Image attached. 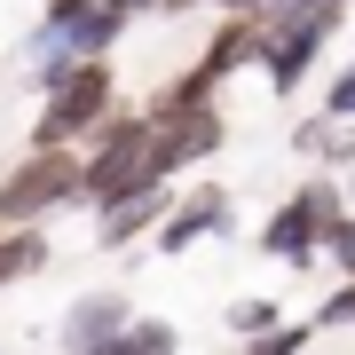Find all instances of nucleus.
<instances>
[{
    "label": "nucleus",
    "instance_id": "7",
    "mask_svg": "<svg viewBox=\"0 0 355 355\" xmlns=\"http://www.w3.org/2000/svg\"><path fill=\"white\" fill-rule=\"evenodd\" d=\"M214 229H229V198L205 182V190H190L174 214H158V253H190V245L214 237Z\"/></svg>",
    "mask_w": 355,
    "mask_h": 355
},
{
    "label": "nucleus",
    "instance_id": "12",
    "mask_svg": "<svg viewBox=\"0 0 355 355\" xmlns=\"http://www.w3.org/2000/svg\"><path fill=\"white\" fill-rule=\"evenodd\" d=\"M316 253H331V268H340V277H355V214H331V229H324Z\"/></svg>",
    "mask_w": 355,
    "mask_h": 355
},
{
    "label": "nucleus",
    "instance_id": "4",
    "mask_svg": "<svg viewBox=\"0 0 355 355\" xmlns=\"http://www.w3.org/2000/svg\"><path fill=\"white\" fill-rule=\"evenodd\" d=\"M79 198V150H24L0 174V221L8 229H32L40 214Z\"/></svg>",
    "mask_w": 355,
    "mask_h": 355
},
{
    "label": "nucleus",
    "instance_id": "19",
    "mask_svg": "<svg viewBox=\"0 0 355 355\" xmlns=\"http://www.w3.org/2000/svg\"><path fill=\"white\" fill-rule=\"evenodd\" d=\"M340 8H355V0H340Z\"/></svg>",
    "mask_w": 355,
    "mask_h": 355
},
{
    "label": "nucleus",
    "instance_id": "10",
    "mask_svg": "<svg viewBox=\"0 0 355 355\" xmlns=\"http://www.w3.org/2000/svg\"><path fill=\"white\" fill-rule=\"evenodd\" d=\"M103 355H182V331L158 324V316H127V324H119V340L103 347Z\"/></svg>",
    "mask_w": 355,
    "mask_h": 355
},
{
    "label": "nucleus",
    "instance_id": "3",
    "mask_svg": "<svg viewBox=\"0 0 355 355\" xmlns=\"http://www.w3.org/2000/svg\"><path fill=\"white\" fill-rule=\"evenodd\" d=\"M347 24L340 0H324V8H300V16H261V55L253 64L268 71V87H300L308 71H316V55L331 48V32Z\"/></svg>",
    "mask_w": 355,
    "mask_h": 355
},
{
    "label": "nucleus",
    "instance_id": "5",
    "mask_svg": "<svg viewBox=\"0 0 355 355\" xmlns=\"http://www.w3.org/2000/svg\"><path fill=\"white\" fill-rule=\"evenodd\" d=\"M331 214H347L340 190H331V182H300V190H292L277 214H268L261 253L284 261V268H308V261H316V245H324V229H331Z\"/></svg>",
    "mask_w": 355,
    "mask_h": 355
},
{
    "label": "nucleus",
    "instance_id": "18",
    "mask_svg": "<svg viewBox=\"0 0 355 355\" xmlns=\"http://www.w3.org/2000/svg\"><path fill=\"white\" fill-rule=\"evenodd\" d=\"M71 8H87V0H48V16H71Z\"/></svg>",
    "mask_w": 355,
    "mask_h": 355
},
{
    "label": "nucleus",
    "instance_id": "16",
    "mask_svg": "<svg viewBox=\"0 0 355 355\" xmlns=\"http://www.w3.org/2000/svg\"><path fill=\"white\" fill-rule=\"evenodd\" d=\"M268 324H277V308H268V300H237V308H229V331H245V340L268 331Z\"/></svg>",
    "mask_w": 355,
    "mask_h": 355
},
{
    "label": "nucleus",
    "instance_id": "17",
    "mask_svg": "<svg viewBox=\"0 0 355 355\" xmlns=\"http://www.w3.org/2000/svg\"><path fill=\"white\" fill-rule=\"evenodd\" d=\"M95 8H111V16H127V24H142V16H158V0H95Z\"/></svg>",
    "mask_w": 355,
    "mask_h": 355
},
{
    "label": "nucleus",
    "instance_id": "8",
    "mask_svg": "<svg viewBox=\"0 0 355 355\" xmlns=\"http://www.w3.org/2000/svg\"><path fill=\"white\" fill-rule=\"evenodd\" d=\"M166 214V182H150V190H135V198H111L103 205V245H135V237H150Z\"/></svg>",
    "mask_w": 355,
    "mask_h": 355
},
{
    "label": "nucleus",
    "instance_id": "13",
    "mask_svg": "<svg viewBox=\"0 0 355 355\" xmlns=\"http://www.w3.org/2000/svg\"><path fill=\"white\" fill-rule=\"evenodd\" d=\"M347 324H355V277H340V292L308 316V331H347Z\"/></svg>",
    "mask_w": 355,
    "mask_h": 355
},
{
    "label": "nucleus",
    "instance_id": "11",
    "mask_svg": "<svg viewBox=\"0 0 355 355\" xmlns=\"http://www.w3.org/2000/svg\"><path fill=\"white\" fill-rule=\"evenodd\" d=\"M40 261H48V237H40V229H0V292L16 277H32Z\"/></svg>",
    "mask_w": 355,
    "mask_h": 355
},
{
    "label": "nucleus",
    "instance_id": "6",
    "mask_svg": "<svg viewBox=\"0 0 355 355\" xmlns=\"http://www.w3.org/2000/svg\"><path fill=\"white\" fill-rule=\"evenodd\" d=\"M135 308H127V292H79L71 300V316H64V355H103L119 340V324H127Z\"/></svg>",
    "mask_w": 355,
    "mask_h": 355
},
{
    "label": "nucleus",
    "instance_id": "9",
    "mask_svg": "<svg viewBox=\"0 0 355 355\" xmlns=\"http://www.w3.org/2000/svg\"><path fill=\"white\" fill-rule=\"evenodd\" d=\"M292 150L300 158H324V166H355V119H300V135H292Z\"/></svg>",
    "mask_w": 355,
    "mask_h": 355
},
{
    "label": "nucleus",
    "instance_id": "14",
    "mask_svg": "<svg viewBox=\"0 0 355 355\" xmlns=\"http://www.w3.org/2000/svg\"><path fill=\"white\" fill-rule=\"evenodd\" d=\"M300 347H308V324H268V331H253L245 355H300Z\"/></svg>",
    "mask_w": 355,
    "mask_h": 355
},
{
    "label": "nucleus",
    "instance_id": "15",
    "mask_svg": "<svg viewBox=\"0 0 355 355\" xmlns=\"http://www.w3.org/2000/svg\"><path fill=\"white\" fill-rule=\"evenodd\" d=\"M324 119H355V55L331 71V87H324Z\"/></svg>",
    "mask_w": 355,
    "mask_h": 355
},
{
    "label": "nucleus",
    "instance_id": "1",
    "mask_svg": "<svg viewBox=\"0 0 355 355\" xmlns=\"http://www.w3.org/2000/svg\"><path fill=\"white\" fill-rule=\"evenodd\" d=\"M111 64L87 55V64H48L40 71V119H32V150H71L87 142V127L111 119Z\"/></svg>",
    "mask_w": 355,
    "mask_h": 355
},
{
    "label": "nucleus",
    "instance_id": "2",
    "mask_svg": "<svg viewBox=\"0 0 355 355\" xmlns=\"http://www.w3.org/2000/svg\"><path fill=\"white\" fill-rule=\"evenodd\" d=\"M158 182V166H150V119L142 111H111L103 127H87V158H79V198L95 205H111V198H135V190H150Z\"/></svg>",
    "mask_w": 355,
    "mask_h": 355
}]
</instances>
